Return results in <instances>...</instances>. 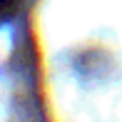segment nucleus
I'll use <instances>...</instances> for the list:
<instances>
[{
  "label": "nucleus",
  "mask_w": 122,
  "mask_h": 122,
  "mask_svg": "<svg viewBox=\"0 0 122 122\" xmlns=\"http://www.w3.org/2000/svg\"><path fill=\"white\" fill-rule=\"evenodd\" d=\"M20 8V0H0V25L10 23Z\"/></svg>",
  "instance_id": "nucleus-1"
}]
</instances>
